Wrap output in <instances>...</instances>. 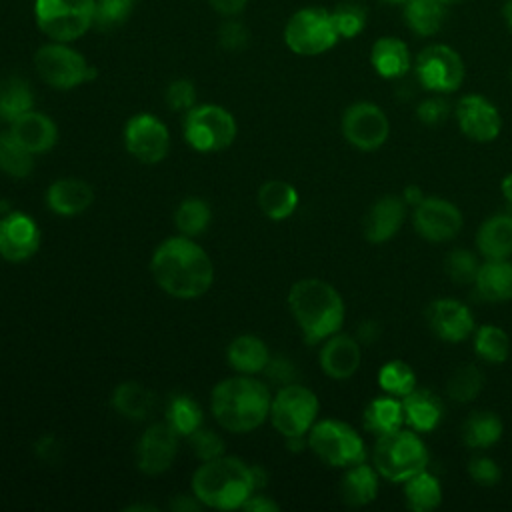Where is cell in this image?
<instances>
[{
  "mask_svg": "<svg viewBox=\"0 0 512 512\" xmlns=\"http://www.w3.org/2000/svg\"><path fill=\"white\" fill-rule=\"evenodd\" d=\"M150 272L156 284L176 298L202 296L214 280L210 256L188 236L164 240L152 256Z\"/></svg>",
  "mask_w": 512,
  "mask_h": 512,
  "instance_id": "6da1fadb",
  "label": "cell"
},
{
  "mask_svg": "<svg viewBox=\"0 0 512 512\" xmlns=\"http://www.w3.org/2000/svg\"><path fill=\"white\" fill-rule=\"evenodd\" d=\"M288 306L308 344L326 340L342 328V296L324 280L304 278L292 284L288 292Z\"/></svg>",
  "mask_w": 512,
  "mask_h": 512,
  "instance_id": "7a4b0ae2",
  "label": "cell"
},
{
  "mask_svg": "<svg viewBox=\"0 0 512 512\" xmlns=\"http://www.w3.org/2000/svg\"><path fill=\"white\" fill-rule=\"evenodd\" d=\"M268 388L250 374L226 378L212 390V414L230 432H250L270 414Z\"/></svg>",
  "mask_w": 512,
  "mask_h": 512,
  "instance_id": "3957f363",
  "label": "cell"
},
{
  "mask_svg": "<svg viewBox=\"0 0 512 512\" xmlns=\"http://www.w3.org/2000/svg\"><path fill=\"white\" fill-rule=\"evenodd\" d=\"M254 490L256 482L252 466H246L234 456L206 460L192 476L194 496L204 506L218 510L242 508Z\"/></svg>",
  "mask_w": 512,
  "mask_h": 512,
  "instance_id": "277c9868",
  "label": "cell"
},
{
  "mask_svg": "<svg viewBox=\"0 0 512 512\" xmlns=\"http://www.w3.org/2000/svg\"><path fill=\"white\" fill-rule=\"evenodd\" d=\"M372 462L376 472L388 482H406L414 474L426 470L428 450L416 432L396 428L378 436L372 450Z\"/></svg>",
  "mask_w": 512,
  "mask_h": 512,
  "instance_id": "5b68a950",
  "label": "cell"
},
{
  "mask_svg": "<svg viewBox=\"0 0 512 512\" xmlns=\"http://www.w3.org/2000/svg\"><path fill=\"white\" fill-rule=\"evenodd\" d=\"M34 68L42 82L56 90H72L96 76V68L70 42L42 44L34 52Z\"/></svg>",
  "mask_w": 512,
  "mask_h": 512,
  "instance_id": "8992f818",
  "label": "cell"
},
{
  "mask_svg": "<svg viewBox=\"0 0 512 512\" xmlns=\"http://www.w3.org/2000/svg\"><path fill=\"white\" fill-rule=\"evenodd\" d=\"M96 0H34L36 28L54 42H76L92 30Z\"/></svg>",
  "mask_w": 512,
  "mask_h": 512,
  "instance_id": "52a82bcc",
  "label": "cell"
},
{
  "mask_svg": "<svg viewBox=\"0 0 512 512\" xmlns=\"http://www.w3.org/2000/svg\"><path fill=\"white\" fill-rule=\"evenodd\" d=\"M340 40L330 10L322 6H304L284 24V42L298 56H318L328 52Z\"/></svg>",
  "mask_w": 512,
  "mask_h": 512,
  "instance_id": "ba28073f",
  "label": "cell"
},
{
  "mask_svg": "<svg viewBox=\"0 0 512 512\" xmlns=\"http://www.w3.org/2000/svg\"><path fill=\"white\" fill-rule=\"evenodd\" d=\"M308 446L328 466L348 468L366 458V446L360 434L342 420H320L312 424Z\"/></svg>",
  "mask_w": 512,
  "mask_h": 512,
  "instance_id": "9c48e42d",
  "label": "cell"
},
{
  "mask_svg": "<svg viewBox=\"0 0 512 512\" xmlns=\"http://www.w3.org/2000/svg\"><path fill=\"white\" fill-rule=\"evenodd\" d=\"M184 138L198 152L224 150L236 138V120L218 104H196L186 112Z\"/></svg>",
  "mask_w": 512,
  "mask_h": 512,
  "instance_id": "30bf717a",
  "label": "cell"
},
{
  "mask_svg": "<svg viewBox=\"0 0 512 512\" xmlns=\"http://www.w3.org/2000/svg\"><path fill=\"white\" fill-rule=\"evenodd\" d=\"M318 416L316 394L300 384H284L270 402V418L274 428L284 436H304L310 432Z\"/></svg>",
  "mask_w": 512,
  "mask_h": 512,
  "instance_id": "8fae6325",
  "label": "cell"
},
{
  "mask_svg": "<svg viewBox=\"0 0 512 512\" xmlns=\"http://www.w3.org/2000/svg\"><path fill=\"white\" fill-rule=\"evenodd\" d=\"M414 72L420 86L434 94L456 92L466 76L462 56L446 44H430L420 50Z\"/></svg>",
  "mask_w": 512,
  "mask_h": 512,
  "instance_id": "7c38bea8",
  "label": "cell"
},
{
  "mask_svg": "<svg viewBox=\"0 0 512 512\" xmlns=\"http://www.w3.org/2000/svg\"><path fill=\"white\" fill-rule=\"evenodd\" d=\"M342 134L354 148L372 152L388 140L390 122L374 102H354L342 114Z\"/></svg>",
  "mask_w": 512,
  "mask_h": 512,
  "instance_id": "4fadbf2b",
  "label": "cell"
},
{
  "mask_svg": "<svg viewBox=\"0 0 512 512\" xmlns=\"http://www.w3.org/2000/svg\"><path fill=\"white\" fill-rule=\"evenodd\" d=\"M128 152L144 164L160 162L170 148V134L162 120L152 114H136L124 128Z\"/></svg>",
  "mask_w": 512,
  "mask_h": 512,
  "instance_id": "5bb4252c",
  "label": "cell"
},
{
  "mask_svg": "<svg viewBox=\"0 0 512 512\" xmlns=\"http://www.w3.org/2000/svg\"><path fill=\"white\" fill-rule=\"evenodd\" d=\"M414 230L428 242L452 240L462 228V212L454 202L444 198H424L414 206Z\"/></svg>",
  "mask_w": 512,
  "mask_h": 512,
  "instance_id": "9a60e30c",
  "label": "cell"
},
{
  "mask_svg": "<svg viewBox=\"0 0 512 512\" xmlns=\"http://www.w3.org/2000/svg\"><path fill=\"white\" fill-rule=\"evenodd\" d=\"M460 132L474 142H492L502 128L498 108L482 94H466L454 108Z\"/></svg>",
  "mask_w": 512,
  "mask_h": 512,
  "instance_id": "2e32d148",
  "label": "cell"
},
{
  "mask_svg": "<svg viewBox=\"0 0 512 512\" xmlns=\"http://www.w3.org/2000/svg\"><path fill=\"white\" fill-rule=\"evenodd\" d=\"M40 246L36 222L22 212H8L0 218V256L8 262L28 260Z\"/></svg>",
  "mask_w": 512,
  "mask_h": 512,
  "instance_id": "e0dca14e",
  "label": "cell"
},
{
  "mask_svg": "<svg viewBox=\"0 0 512 512\" xmlns=\"http://www.w3.org/2000/svg\"><path fill=\"white\" fill-rule=\"evenodd\" d=\"M178 432L168 424H152L140 438L136 458L144 474H160L170 468L178 452Z\"/></svg>",
  "mask_w": 512,
  "mask_h": 512,
  "instance_id": "ac0fdd59",
  "label": "cell"
},
{
  "mask_svg": "<svg viewBox=\"0 0 512 512\" xmlns=\"http://www.w3.org/2000/svg\"><path fill=\"white\" fill-rule=\"evenodd\" d=\"M430 330L444 342H462L474 330V316L456 298H438L426 310Z\"/></svg>",
  "mask_w": 512,
  "mask_h": 512,
  "instance_id": "d6986e66",
  "label": "cell"
},
{
  "mask_svg": "<svg viewBox=\"0 0 512 512\" xmlns=\"http://www.w3.org/2000/svg\"><path fill=\"white\" fill-rule=\"evenodd\" d=\"M406 216V202L398 196H382L378 198L370 210L366 212L362 232L364 238L372 244L388 242L398 234Z\"/></svg>",
  "mask_w": 512,
  "mask_h": 512,
  "instance_id": "ffe728a7",
  "label": "cell"
},
{
  "mask_svg": "<svg viewBox=\"0 0 512 512\" xmlns=\"http://www.w3.org/2000/svg\"><path fill=\"white\" fill-rule=\"evenodd\" d=\"M8 132L30 154L48 152L50 148H54L58 140V128L52 122V118L36 110H30L14 122H10Z\"/></svg>",
  "mask_w": 512,
  "mask_h": 512,
  "instance_id": "44dd1931",
  "label": "cell"
},
{
  "mask_svg": "<svg viewBox=\"0 0 512 512\" xmlns=\"http://www.w3.org/2000/svg\"><path fill=\"white\" fill-rule=\"evenodd\" d=\"M360 366V346L348 334H332L320 350V368L334 380L350 378Z\"/></svg>",
  "mask_w": 512,
  "mask_h": 512,
  "instance_id": "7402d4cb",
  "label": "cell"
},
{
  "mask_svg": "<svg viewBox=\"0 0 512 512\" xmlns=\"http://www.w3.org/2000/svg\"><path fill=\"white\" fill-rule=\"evenodd\" d=\"M402 410L404 420L416 432H430L440 424L444 416V402L436 392L428 388H414L410 394L404 396Z\"/></svg>",
  "mask_w": 512,
  "mask_h": 512,
  "instance_id": "603a6c76",
  "label": "cell"
},
{
  "mask_svg": "<svg viewBox=\"0 0 512 512\" xmlns=\"http://www.w3.org/2000/svg\"><path fill=\"white\" fill-rule=\"evenodd\" d=\"M476 248L486 260L512 256V216L502 212L486 218L476 232Z\"/></svg>",
  "mask_w": 512,
  "mask_h": 512,
  "instance_id": "cb8c5ba5",
  "label": "cell"
},
{
  "mask_svg": "<svg viewBox=\"0 0 512 512\" xmlns=\"http://www.w3.org/2000/svg\"><path fill=\"white\" fill-rule=\"evenodd\" d=\"M92 188L78 178H62L50 184L46 192L48 208L62 216H76L92 204Z\"/></svg>",
  "mask_w": 512,
  "mask_h": 512,
  "instance_id": "d4e9b609",
  "label": "cell"
},
{
  "mask_svg": "<svg viewBox=\"0 0 512 512\" xmlns=\"http://www.w3.org/2000/svg\"><path fill=\"white\" fill-rule=\"evenodd\" d=\"M370 64L382 78H400L410 70L412 58L408 46L400 38L382 36L372 44Z\"/></svg>",
  "mask_w": 512,
  "mask_h": 512,
  "instance_id": "484cf974",
  "label": "cell"
},
{
  "mask_svg": "<svg viewBox=\"0 0 512 512\" xmlns=\"http://www.w3.org/2000/svg\"><path fill=\"white\" fill-rule=\"evenodd\" d=\"M378 472L376 468L358 462L354 466H348L346 474L340 482V498L348 506H366L370 504L378 494Z\"/></svg>",
  "mask_w": 512,
  "mask_h": 512,
  "instance_id": "4316f807",
  "label": "cell"
},
{
  "mask_svg": "<svg viewBox=\"0 0 512 512\" xmlns=\"http://www.w3.org/2000/svg\"><path fill=\"white\" fill-rule=\"evenodd\" d=\"M474 286L488 302H506L512 298V262L486 260L480 264Z\"/></svg>",
  "mask_w": 512,
  "mask_h": 512,
  "instance_id": "83f0119b",
  "label": "cell"
},
{
  "mask_svg": "<svg viewBox=\"0 0 512 512\" xmlns=\"http://www.w3.org/2000/svg\"><path fill=\"white\" fill-rule=\"evenodd\" d=\"M230 366L240 374H256L266 368L270 354L264 340L252 334H242L234 338L226 350Z\"/></svg>",
  "mask_w": 512,
  "mask_h": 512,
  "instance_id": "f1b7e54d",
  "label": "cell"
},
{
  "mask_svg": "<svg viewBox=\"0 0 512 512\" xmlns=\"http://www.w3.org/2000/svg\"><path fill=\"white\" fill-rule=\"evenodd\" d=\"M258 206L272 220L288 218L298 206V192L284 180H268L258 190Z\"/></svg>",
  "mask_w": 512,
  "mask_h": 512,
  "instance_id": "f546056e",
  "label": "cell"
},
{
  "mask_svg": "<svg viewBox=\"0 0 512 512\" xmlns=\"http://www.w3.org/2000/svg\"><path fill=\"white\" fill-rule=\"evenodd\" d=\"M30 110H34V92L28 80L20 76L0 80V120L14 122Z\"/></svg>",
  "mask_w": 512,
  "mask_h": 512,
  "instance_id": "4dcf8cb0",
  "label": "cell"
},
{
  "mask_svg": "<svg viewBox=\"0 0 512 512\" xmlns=\"http://www.w3.org/2000/svg\"><path fill=\"white\" fill-rule=\"evenodd\" d=\"M402 422V400H398L396 396H378L364 408V428L376 436L400 428Z\"/></svg>",
  "mask_w": 512,
  "mask_h": 512,
  "instance_id": "1f68e13d",
  "label": "cell"
},
{
  "mask_svg": "<svg viewBox=\"0 0 512 512\" xmlns=\"http://www.w3.org/2000/svg\"><path fill=\"white\" fill-rule=\"evenodd\" d=\"M404 20L416 36H434L446 20V4L440 0H410L404 8Z\"/></svg>",
  "mask_w": 512,
  "mask_h": 512,
  "instance_id": "d6a6232c",
  "label": "cell"
},
{
  "mask_svg": "<svg viewBox=\"0 0 512 512\" xmlns=\"http://www.w3.org/2000/svg\"><path fill=\"white\" fill-rule=\"evenodd\" d=\"M502 420L490 410L472 412L462 426V440L470 448H490L502 436Z\"/></svg>",
  "mask_w": 512,
  "mask_h": 512,
  "instance_id": "836d02e7",
  "label": "cell"
},
{
  "mask_svg": "<svg viewBox=\"0 0 512 512\" xmlns=\"http://www.w3.org/2000/svg\"><path fill=\"white\" fill-rule=\"evenodd\" d=\"M404 498L410 510L430 512L442 502V486L434 474L422 470L404 482Z\"/></svg>",
  "mask_w": 512,
  "mask_h": 512,
  "instance_id": "e575fe53",
  "label": "cell"
},
{
  "mask_svg": "<svg viewBox=\"0 0 512 512\" xmlns=\"http://www.w3.org/2000/svg\"><path fill=\"white\" fill-rule=\"evenodd\" d=\"M112 406L128 420H144L154 406V396L146 386L138 382H124L116 386L112 394Z\"/></svg>",
  "mask_w": 512,
  "mask_h": 512,
  "instance_id": "d590c367",
  "label": "cell"
},
{
  "mask_svg": "<svg viewBox=\"0 0 512 512\" xmlns=\"http://www.w3.org/2000/svg\"><path fill=\"white\" fill-rule=\"evenodd\" d=\"M474 350L482 360L492 362V364H500L510 354V338L500 326L484 324L476 330Z\"/></svg>",
  "mask_w": 512,
  "mask_h": 512,
  "instance_id": "8d00e7d4",
  "label": "cell"
},
{
  "mask_svg": "<svg viewBox=\"0 0 512 512\" xmlns=\"http://www.w3.org/2000/svg\"><path fill=\"white\" fill-rule=\"evenodd\" d=\"M136 0H96L92 28L100 32H112L122 28L134 14Z\"/></svg>",
  "mask_w": 512,
  "mask_h": 512,
  "instance_id": "74e56055",
  "label": "cell"
},
{
  "mask_svg": "<svg viewBox=\"0 0 512 512\" xmlns=\"http://www.w3.org/2000/svg\"><path fill=\"white\" fill-rule=\"evenodd\" d=\"M484 386V374L474 366V364H462L458 366L448 382H446V392L454 402H472Z\"/></svg>",
  "mask_w": 512,
  "mask_h": 512,
  "instance_id": "f35d334b",
  "label": "cell"
},
{
  "mask_svg": "<svg viewBox=\"0 0 512 512\" xmlns=\"http://www.w3.org/2000/svg\"><path fill=\"white\" fill-rule=\"evenodd\" d=\"M166 418H168V424L180 436H190L202 424V408L190 396L178 394L170 400L168 410H166Z\"/></svg>",
  "mask_w": 512,
  "mask_h": 512,
  "instance_id": "ab89813d",
  "label": "cell"
},
{
  "mask_svg": "<svg viewBox=\"0 0 512 512\" xmlns=\"http://www.w3.org/2000/svg\"><path fill=\"white\" fill-rule=\"evenodd\" d=\"M378 384L386 394L404 398L416 388V374L410 364L402 360H390L380 368Z\"/></svg>",
  "mask_w": 512,
  "mask_h": 512,
  "instance_id": "60d3db41",
  "label": "cell"
},
{
  "mask_svg": "<svg viewBox=\"0 0 512 512\" xmlns=\"http://www.w3.org/2000/svg\"><path fill=\"white\" fill-rule=\"evenodd\" d=\"M210 216H212L210 206L204 200L188 198L178 206V210L174 214V222H176V228L180 230L182 236L192 238V236H198L206 230V226L210 222Z\"/></svg>",
  "mask_w": 512,
  "mask_h": 512,
  "instance_id": "b9f144b4",
  "label": "cell"
},
{
  "mask_svg": "<svg viewBox=\"0 0 512 512\" xmlns=\"http://www.w3.org/2000/svg\"><path fill=\"white\" fill-rule=\"evenodd\" d=\"M32 166V154L24 150L10 132H0V170L14 178H26Z\"/></svg>",
  "mask_w": 512,
  "mask_h": 512,
  "instance_id": "7bdbcfd3",
  "label": "cell"
},
{
  "mask_svg": "<svg viewBox=\"0 0 512 512\" xmlns=\"http://www.w3.org/2000/svg\"><path fill=\"white\" fill-rule=\"evenodd\" d=\"M330 14H332V20H334V26H336V32L340 38L358 36L364 30L366 18H368L366 8L356 0L340 2L338 6H334V10H330Z\"/></svg>",
  "mask_w": 512,
  "mask_h": 512,
  "instance_id": "ee69618b",
  "label": "cell"
},
{
  "mask_svg": "<svg viewBox=\"0 0 512 512\" xmlns=\"http://www.w3.org/2000/svg\"><path fill=\"white\" fill-rule=\"evenodd\" d=\"M478 268H480V262L476 254L464 248L452 250L444 260L446 276L456 284H472L476 280Z\"/></svg>",
  "mask_w": 512,
  "mask_h": 512,
  "instance_id": "f6af8a7d",
  "label": "cell"
},
{
  "mask_svg": "<svg viewBox=\"0 0 512 512\" xmlns=\"http://www.w3.org/2000/svg\"><path fill=\"white\" fill-rule=\"evenodd\" d=\"M218 44L228 50V52H240L250 44V30L248 26L240 20V16L224 18L222 24L218 26L216 32Z\"/></svg>",
  "mask_w": 512,
  "mask_h": 512,
  "instance_id": "bcb514c9",
  "label": "cell"
},
{
  "mask_svg": "<svg viewBox=\"0 0 512 512\" xmlns=\"http://www.w3.org/2000/svg\"><path fill=\"white\" fill-rule=\"evenodd\" d=\"M190 448L196 458L206 462L224 454V440L208 428H198L190 434Z\"/></svg>",
  "mask_w": 512,
  "mask_h": 512,
  "instance_id": "7dc6e473",
  "label": "cell"
},
{
  "mask_svg": "<svg viewBox=\"0 0 512 512\" xmlns=\"http://www.w3.org/2000/svg\"><path fill=\"white\" fill-rule=\"evenodd\" d=\"M166 104L176 112H188L196 106V86L188 78L172 80L166 88Z\"/></svg>",
  "mask_w": 512,
  "mask_h": 512,
  "instance_id": "c3c4849f",
  "label": "cell"
},
{
  "mask_svg": "<svg viewBox=\"0 0 512 512\" xmlns=\"http://www.w3.org/2000/svg\"><path fill=\"white\" fill-rule=\"evenodd\" d=\"M450 114V102L438 94V96H430V98H424L418 108H416V116L422 124L426 126H438L442 124Z\"/></svg>",
  "mask_w": 512,
  "mask_h": 512,
  "instance_id": "681fc988",
  "label": "cell"
},
{
  "mask_svg": "<svg viewBox=\"0 0 512 512\" xmlns=\"http://www.w3.org/2000/svg\"><path fill=\"white\" fill-rule=\"evenodd\" d=\"M470 478L480 486H496L500 482V466L488 456H476L468 464Z\"/></svg>",
  "mask_w": 512,
  "mask_h": 512,
  "instance_id": "f907efd6",
  "label": "cell"
},
{
  "mask_svg": "<svg viewBox=\"0 0 512 512\" xmlns=\"http://www.w3.org/2000/svg\"><path fill=\"white\" fill-rule=\"evenodd\" d=\"M250 0H208V6L222 18H232V16H242L244 10L248 8Z\"/></svg>",
  "mask_w": 512,
  "mask_h": 512,
  "instance_id": "816d5d0a",
  "label": "cell"
},
{
  "mask_svg": "<svg viewBox=\"0 0 512 512\" xmlns=\"http://www.w3.org/2000/svg\"><path fill=\"white\" fill-rule=\"evenodd\" d=\"M264 370H268L270 378L280 380L282 384H290V382H292V376H294V366H292L290 362L282 360V358H278V360H268V364H266Z\"/></svg>",
  "mask_w": 512,
  "mask_h": 512,
  "instance_id": "f5cc1de1",
  "label": "cell"
},
{
  "mask_svg": "<svg viewBox=\"0 0 512 512\" xmlns=\"http://www.w3.org/2000/svg\"><path fill=\"white\" fill-rule=\"evenodd\" d=\"M244 510H250V512H274L278 510V504L274 500H270L268 496H260V494H252L244 506Z\"/></svg>",
  "mask_w": 512,
  "mask_h": 512,
  "instance_id": "db71d44e",
  "label": "cell"
},
{
  "mask_svg": "<svg viewBox=\"0 0 512 512\" xmlns=\"http://www.w3.org/2000/svg\"><path fill=\"white\" fill-rule=\"evenodd\" d=\"M402 200H404L406 204H410V206H418V204L424 200L420 186H416V184L406 186V188H404V194H402Z\"/></svg>",
  "mask_w": 512,
  "mask_h": 512,
  "instance_id": "11a10c76",
  "label": "cell"
},
{
  "mask_svg": "<svg viewBox=\"0 0 512 512\" xmlns=\"http://www.w3.org/2000/svg\"><path fill=\"white\" fill-rule=\"evenodd\" d=\"M202 502L196 498V496H178L172 504L174 510H198Z\"/></svg>",
  "mask_w": 512,
  "mask_h": 512,
  "instance_id": "9f6ffc18",
  "label": "cell"
},
{
  "mask_svg": "<svg viewBox=\"0 0 512 512\" xmlns=\"http://www.w3.org/2000/svg\"><path fill=\"white\" fill-rule=\"evenodd\" d=\"M374 324L372 322H364L362 326H360V330H358V336H360V340L362 342H372L374 340V332L370 330Z\"/></svg>",
  "mask_w": 512,
  "mask_h": 512,
  "instance_id": "6f0895ef",
  "label": "cell"
},
{
  "mask_svg": "<svg viewBox=\"0 0 512 512\" xmlns=\"http://www.w3.org/2000/svg\"><path fill=\"white\" fill-rule=\"evenodd\" d=\"M500 188H502V194H504L506 202H512V172L508 176H504Z\"/></svg>",
  "mask_w": 512,
  "mask_h": 512,
  "instance_id": "680465c9",
  "label": "cell"
},
{
  "mask_svg": "<svg viewBox=\"0 0 512 512\" xmlns=\"http://www.w3.org/2000/svg\"><path fill=\"white\" fill-rule=\"evenodd\" d=\"M502 16H504V22L508 26V30L512 32V0H506L504 6H502Z\"/></svg>",
  "mask_w": 512,
  "mask_h": 512,
  "instance_id": "91938a15",
  "label": "cell"
},
{
  "mask_svg": "<svg viewBox=\"0 0 512 512\" xmlns=\"http://www.w3.org/2000/svg\"><path fill=\"white\" fill-rule=\"evenodd\" d=\"M504 212H506L508 216H512V202H508V204H506V210H504Z\"/></svg>",
  "mask_w": 512,
  "mask_h": 512,
  "instance_id": "94428289",
  "label": "cell"
},
{
  "mask_svg": "<svg viewBox=\"0 0 512 512\" xmlns=\"http://www.w3.org/2000/svg\"><path fill=\"white\" fill-rule=\"evenodd\" d=\"M442 4H458V2H464V0H440Z\"/></svg>",
  "mask_w": 512,
  "mask_h": 512,
  "instance_id": "6125c7cd",
  "label": "cell"
},
{
  "mask_svg": "<svg viewBox=\"0 0 512 512\" xmlns=\"http://www.w3.org/2000/svg\"><path fill=\"white\" fill-rule=\"evenodd\" d=\"M388 2H394V4H408L410 0H388Z\"/></svg>",
  "mask_w": 512,
  "mask_h": 512,
  "instance_id": "be15d7a7",
  "label": "cell"
},
{
  "mask_svg": "<svg viewBox=\"0 0 512 512\" xmlns=\"http://www.w3.org/2000/svg\"><path fill=\"white\" fill-rule=\"evenodd\" d=\"M510 78H512V74H510Z\"/></svg>",
  "mask_w": 512,
  "mask_h": 512,
  "instance_id": "e7e4bbea",
  "label": "cell"
}]
</instances>
